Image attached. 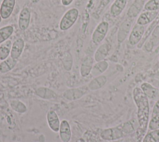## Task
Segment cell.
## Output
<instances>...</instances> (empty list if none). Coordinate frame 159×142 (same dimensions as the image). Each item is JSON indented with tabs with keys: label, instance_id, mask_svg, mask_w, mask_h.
<instances>
[{
	"label": "cell",
	"instance_id": "6da1fadb",
	"mask_svg": "<svg viewBox=\"0 0 159 142\" xmlns=\"http://www.w3.org/2000/svg\"><path fill=\"white\" fill-rule=\"evenodd\" d=\"M133 98L137 106V120L139 125V131L145 133L148 125L150 105L148 98L144 94L140 87H135L132 92Z\"/></svg>",
	"mask_w": 159,
	"mask_h": 142
},
{
	"label": "cell",
	"instance_id": "7a4b0ae2",
	"mask_svg": "<svg viewBox=\"0 0 159 142\" xmlns=\"http://www.w3.org/2000/svg\"><path fill=\"white\" fill-rule=\"evenodd\" d=\"M135 129L130 121L124 122L115 127H111L103 130L101 134V138L106 141H114L120 139L125 136L133 133Z\"/></svg>",
	"mask_w": 159,
	"mask_h": 142
},
{
	"label": "cell",
	"instance_id": "3957f363",
	"mask_svg": "<svg viewBox=\"0 0 159 142\" xmlns=\"http://www.w3.org/2000/svg\"><path fill=\"white\" fill-rule=\"evenodd\" d=\"M79 11L76 8H71L67 11L62 17L59 27L61 31H66L71 28L76 21Z\"/></svg>",
	"mask_w": 159,
	"mask_h": 142
},
{
	"label": "cell",
	"instance_id": "277c9868",
	"mask_svg": "<svg viewBox=\"0 0 159 142\" xmlns=\"http://www.w3.org/2000/svg\"><path fill=\"white\" fill-rule=\"evenodd\" d=\"M88 85H83L76 88H69L63 93V98L68 101H75L80 99L88 92Z\"/></svg>",
	"mask_w": 159,
	"mask_h": 142
},
{
	"label": "cell",
	"instance_id": "5b68a950",
	"mask_svg": "<svg viewBox=\"0 0 159 142\" xmlns=\"http://www.w3.org/2000/svg\"><path fill=\"white\" fill-rule=\"evenodd\" d=\"M109 29V23L106 21L101 22L94 29L92 34L93 42L98 45L105 38Z\"/></svg>",
	"mask_w": 159,
	"mask_h": 142
},
{
	"label": "cell",
	"instance_id": "8992f818",
	"mask_svg": "<svg viewBox=\"0 0 159 142\" xmlns=\"http://www.w3.org/2000/svg\"><path fill=\"white\" fill-rule=\"evenodd\" d=\"M132 24V19L128 17L125 19L120 25L117 32V41L119 43H122L129 35L131 26Z\"/></svg>",
	"mask_w": 159,
	"mask_h": 142
},
{
	"label": "cell",
	"instance_id": "52a82bcc",
	"mask_svg": "<svg viewBox=\"0 0 159 142\" xmlns=\"http://www.w3.org/2000/svg\"><path fill=\"white\" fill-rule=\"evenodd\" d=\"M145 32V27L136 24L131 30L129 36V42L132 45L137 44L142 39Z\"/></svg>",
	"mask_w": 159,
	"mask_h": 142
},
{
	"label": "cell",
	"instance_id": "ba28073f",
	"mask_svg": "<svg viewBox=\"0 0 159 142\" xmlns=\"http://www.w3.org/2000/svg\"><path fill=\"white\" fill-rule=\"evenodd\" d=\"M46 116L47 121L50 130L55 133L58 132L61 121H60L57 113L55 111L51 110L47 112Z\"/></svg>",
	"mask_w": 159,
	"mask_h": 142
},
{
	"label": "cell",
	"instance_id": "9c48e42d",
	"mask_svg": "<svg viewBox=\"0 0 159 142\" xmlns=\"http://www.w3.org/2000/svg\"><path fill=\"white\" fill-rule=\"evenodd\" d=\"M30 11L28 7H24L19 16L18 25L19 27L22 31L26 30L30 24Z\"/></svg>",
	"mask_w": 159,
	"mask_h": 142
},
{
	"label": "cell",
	"instance_id": "30bf717a",
	"mask_svg": "<svg viewBox=\"0 0 159 142\" xmlns=\"http://www.w3.org/2000/svg\"><path fill=\"white\" fill-rule=\"evenodd\" d=\"M59 136L63 142H69L71 138V131L69 122L63 120L60 123L59 129Z\"/></svg>",
	"mask_w": 159,
	"mask_h": 142
},
{
	"label": "cell",
	"instance_id": "8fae6325",
	"mask_svg": "<svg viewBox=\"0 0 159 142\" xmlns=\"http://www.w3.org/2000/svg\"><path fill=\"white\" fill-rule=\"evenodd\" d=\"M15 0H3L0 7V14L3 19H7L12 13Z\"/></svg>",
	"mask_w": 159,
	"mask_h": 142
},
{
	"label": "cell",
	"instance_id": "7c38bea8",
	"mask_svg": "<svg viewBox=\"0 0 159 142\" xmlns=\"http://www.w3.org/2000/svg\"><path fill=\"white\" fill-rule=\"evenodd\" d=\"M35 94L43 100H54L57 97L56 92L45 87H40L35 90Z\"/></svg>",
	"mask_w": 159,
	"mask_h": 142
},
{
	"label": "cell",
	"instance_id": "4fadbf2b",
	"mask_svg": "<svg viewBox=\"0 0 159 142\" xmlns=\"http://www.w3.org/2000/svg\"><path fill=\"white\" fill-rule=\"evenodd\" d=\"M93 66V59L90 55L84 57L82 60L80 66V74L81 77H86L88 76L91 72Z\"/></svg>",
	"mask_w": 159,
	"mask_h": 142
},
{
	"label": "cell",
	"instance_id": "5bb4252c",
	"mask_svg": "<svg viewBox=\"0 0 159 142\" xmlns=\"http://www.w3.org/2000/svg\"><path fill=\"white\" fill-rule=\"evenodd\" d=\"M24 45V40L22 38H19L16 39L12 45L10 56L12 58L17 60L22 53Z\"/></svg>",
	"mask_w": 159,
	"mask_h": 142
},
{
	"label": "cell",
	"instance_id": "9a60e30c",
	"mask_svg": "<svg viewBox=\"0 0 159 142\" xmlns=\"http://www.w3.org/2000/svg\"><path fill=\"white\" fill-rule=\"evenodd\" d=\"M158 14V11H147L142 12L140 14L137 20V24L141 25V26H145L149 23H150L152 21L155 19Z\"/></svg>",
	"mask_w": 159,
	"mask_h": 142
},
{
	"label": "cell",
	"instance_id": "2e32d148",
	"mask_svg": "<svg viewBox=\"0 0 159 142\" xmlns=\"http://www.w3.org/2000/svg\"><path fill=\"white\" fill-rule=\"evenodd\" d=\"M107 82V77L105 75H101L97 77H95L92 79L89 83L88 87L89 90L94 91L101 88Z\"/></svg>",
	"mask_w": 159,
	"mask_h": 142
},
{
	"label": "cell",
	"instance_id": "e0dca14e",
	"mask_svg": "<svg viewBox=\"0 0 159 142\" xmlns=\"http://www.w3.org/2000/svg\"><path fill=\"white\" fill-rule=\"evenodd\" d=\"M110 45L108 43L101 44L96 50L94 55V59L96 62L104 60L107 56L110 50Z\"/></svg>",
	"mask_w": 159,
	"mask_h": 142
},
{
	"label": "cell",
	"instance_id": "ac0fdd59",
	"mask_svg": "<svg viewBox=\"0 0 159 142\" xmlns=\"http://www.w3.org/2000/svg\"><path fill=\"white\" fill-rule=\"evenodd\" d=\"M127 0H115L110 8V14L113 17L119 16L127 4Z\"/></svg>",
	"mask_w": 159,
	"mask_h": 142
},
{
	"label": "cell",
	"instance_id": "d6986e66",
	"mask_svg": "<svg viewBox=\"0 0 159 142\" xmlns=\"http://www.w3.org/2000/svg\"><path fill=\"white\" fill-rule=\"evenodd\" d=\"M140 88L142 89L144 94L147 96V97L150 99L155 98L159 93V90H158V88L154 87L153 85L148 82H143V83H142Z\"/></svg>",
	"mask_w": 159,
	"mask_h": 142
},
{
	"label": "cell",
	"instance_id": "ffe728a7",
	"mask_svg": "<svg viewBox=\"0 0 159 142\" xmlns=\"http://www.w3.org/2000/svg\"><path fill=\"white\" fill-rule=\"evenodd\" d=\"M108 67V62L104 60L96 62V63L93 66L91 73L94 77L101 75L107 69Z\"/></svg>",
	"mask_w": 159,
	"mask_h": 142
},
{
	"label": "cell",
	"instance_id": "44dd1931",
	"mask_svg": "<svg viewBox=\"0 0 159 142\" xmlns=\"http://www.w3.org/2000/svg\"><path fill=\"white\" fill-rule=\"evenodd\" d=\"M17 64V60L11 56L0 63V73H6L12 70Z\"/></svg>",
	"mask_w": 159,
	"mask_h": 142
},
{
	"label": "cell",
	"instance_id": "7402d4cb",
	"mask_svg": "<svg viewBox=\"0 0 159 142\" xmlns=\"http://www.w3.org/2000/svg\"><path fill=\"white\" fill-rule=\"evenodd\" d=\"M159 44V26H157L153 31L148 41L145 45V47L149 45L146 48L148 51L151 50L153 47Z\"/></svg>",
	"mask_w": 159,
	"mask_h": 142
},
{
	"label": "cell",
	"instance_id": "603a6c76",
	"mask_svg": "<svg viewBox=\"0 0 159 142\" xmlns=\"http://www.w3.org/2000/svg\"><path fill=\"white\" fill-rule=\"evenodd\" d=\"M9 104L11 108L14 111L19 113H25L27 108V106L21 101L17 99H12L9 101Z\"/></svg>",
	"mask_w": 159,
	"mask_h": 142
},
{
	"label": "cell",
	"instance_id": "cb8c5ba5",
	"mask_svg": "<svg viewBox=\"0 0 159 142\" xmlns=\"http://www.w3.org/2000/svg\"><path fill=\"white\" fill-rule=\"evenodd\" d=\"M12 42L10 40H7L2 42L0 45V60H4L6 59L9 54L12 48Z\"/></svg>",
	"mask_w": 159,
	"mask_h": 142
},
{
	"label": "cell",
	"instance_id": "d4e9b609",
	"mask_svg": "<svg viewBox=\"0 0 159 142\" xmlns=\"http://www.w3.org/2000/svg\"><path fill=\"white\" fill-rule=\"evenodd\" d=\"M13 32L14 28L12 26H6L0 28V44L7 40Z\"/></svg>",
	"mask_w": 159,
	"mask_h": 142
},
{
	"label": "cell",
	"instance_id": "484cf974",
	"mask_svg": "<svg viewBox=\"0 0 159 142\" xmlns=\"http://www.w3.org/2000/svg\"><path fill=\"white\" fill-rule=\"evenodd\" d=\"M143 142H159V130H151L145 136Z\"/></svg>",
	"mask_w": 159,
	"mask_h": 142
},
{
	"label": "cell",
	"instance_id": "4316f807",
	"mask_svg": "<svg viewBox=\"0 0 159 142\" xmlns=\"http://www.w3.org/2000/svg\"><path fill=\"white\" fill-rule=\"evenodd\" d=\"M63 65L64 67V69L66 70H70L73 66V58L70 53L66 52L64 54L63 57Z\"/></svg>",
	"mask_w": 159,
	"mask_h": 142
},
{
	"label": "cell",
	"instance_id": "83f0119b",
	"mask_svg": "<svg viewBox=\"0 0 159 142\" xmlns=\"http://www.w3.org/2000/svg\"><path fill=\"white\" fill-rule=\"evenodd\" d=\"M144 9L147 11H157L159 9V0H149L145 3Z\"/></svg>",
	"mask_w": 159,
	"mask_h": 142
},
{
	"label": "cell",
	"instance_id": "f1b7e54d",
	"mask_svg": "<svg viewBox=\"0 0 159 142\" xmlns=\"http://www.w3.org/2000/svg\"><path fill=\"white\" fill-rule=\"evenodd\" d=\"M148 127L150 130H159V114L155 115L149 121Z\"/></svg>",
	"mask_w": 159,
	"mask_h": 142
},
{
	"label": "cell",
	"instance_id": "f546056e",
	"mask_svg": "<svg viewBox=\"0 0 159 142\" xmlns=\"http://www.w3.org/2000/svg\"><path fill=\"white\" fill-rule=\"evenodd\" d=\"M152 112L154 115L159 114V100L155 103L152 110Z\"/></svg>",
	"mask_w": 159,
	"mask_h": 142
},
{
	"label": "cell",
	"instance_id": "4dcf8cb0",
	"mask_svg": "<svg viewBox=\"0 0 159 142\" xmlns=\"http://www.w3.org/2000/svg\"><path fill=\"white\" fill-rule=\"evenodd\" d=\"M73 0H61L62 4L65 6H69L73 2Z\"/></svg>",
	"mask_w": 159,
	"mask_h": 142
},
{
	"label": "cell",
	"instance_id": "1f68e13d",
	"mask_svg": "<svg viewBox=\"0 0 159 142\" xmlns=\"http://www.w3.org/2000/svg\"><path fill=\"white\" fill-rule=\"evenodd\" d=\"M40 0H30L32 3H37Z\"/></svg>",
	"mask_w": 159,
	"mask_h": 142
},
{
	"label": "cell",
	"instance_id": "d6a6232c",
	"mask_svg": "<svg viewBox=\"0 0 159 142\" xmlns=\"http://www.w3.org/2000/svg\"><path fill=\"white\" fill-rule=\"evenodd\" d=\"M1 20H2V17H1V14H0V22H1Z\"/></svg>",
	"mask_w": 159,
	"mask_h": 142
}]
</instances>
